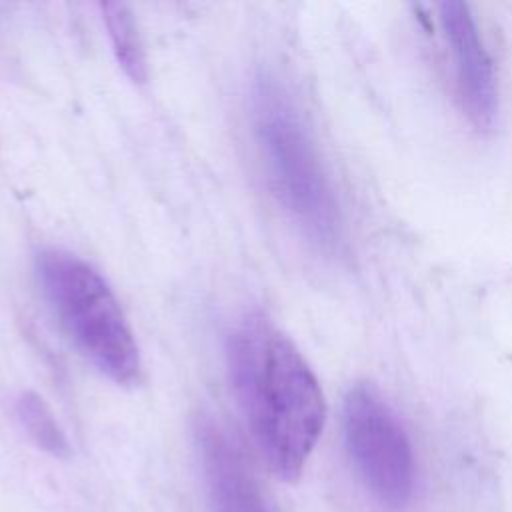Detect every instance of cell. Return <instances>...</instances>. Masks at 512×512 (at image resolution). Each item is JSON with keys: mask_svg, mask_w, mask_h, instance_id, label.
Segmentation results:
<instances>
[{"mask_svg": "<svg viewBox=\"0 0 512 512\" xmlns=\"http://www.w3.org/2000/svg\"><path fill=\"white\" fill-rule=\"evenodd\" d=\"M228 374L252 440L282 480L300 478L326 420L316 374L264 314H248L228 338Z\"/></svg>", "mask_w": 512, "mask_h": 512, "instance_id": "cell-1", "label": "cell"}, {"mask_svg": "<svg viewBox=\"0 0 512 512\" xmlns=\"http://www.w3.org/2000/svg\"><path fill=\"white\" fill-rule=\"evenodd\" d=\"M252 120L274 196L316 246L334 250L342 230L334 192L300 110L274 78L256 82Z\"/></svg>", "mask_w": 512, "mask_h": 512, "instance_id": "cell-2", "label": "cell"}, {"mask_svg": "<svg viewBox=\"0 0 512 512\" xmlns=\"http://www.w3.org/2000/svg\"><path fill=\"white\" fill-rule=\"evenodd\" d=\"M38 276L76 348L112 382H138V346L108 282L76 254L54 248L38 254Z\"/></svg>", "mask_w": 512, "mask_h": 512, "instance_id": "cell-3", "label": "cell"}, {"mask_svg": "<svg viewBox=\"0 0 512 512\" xmlns=\"http://www.w3.org/2000/svg\"><path fill=\"white\" fill-rule=\"evenodd\" d=\"M342 426L348 456L370 496L384 508H404L416 468L410 436L392 406L372 384H356L344 398Z\"/></svg>", "mask_w": 512, "mask_h": 512, "instance_id": "cell-4", "label": "cell"}, {"mask_svg": "<svg viewBox=\"0 0 512 512\" xmlns=\"http://www.w3.org/2000/svg\"><path fill=\"white\" fill-rule=\"evenodd\" d=\"M438 8L454 62L456 94L462 112L476 130H490L498 116V86L474 16L464 2L448 0Z\"/></svg>", "mask_w": 512, "mask_h": 512, "instance_id": "cell-5", "label": "cell"}, {"mask_svg": "<svg viewBox=\"0 0 512 512\" xmlns=\"http://www.w3.org/2000/svg\"><path fill=\"white\" fill-rule=\"evenodd\" d=\"M196 442L214 512H276L242 448L218 422L198 420Z\"/></svg>", "mask_w": 512, "mask_h": 512, "instance_id": "cell-6", "label": "cell"}, {"mask_svg": "<svg viewBox=\"0 0 512 512\" xmlns=\"http://www.w3.org/2000/svg\"><path fill=\"white\" fill-rule=\"evenodd\" d=\"M100 8L120 68L132 82H144L148 78L146 52L130 6L124 2H104Z\"/></svg>", "mask_w": 512, "mask_h": 512, "instance_id": "cell-7", "label": "cell"}, {"mask_svg": "<svg viewBox=\"0 0 512 512\" xmlns=\"http://www.w3.org/2000/svg\"><path fill=\"white\" fill-rule=\"evenodd\" d=\"M16 416L28 438L46 454L66 458L70 444L50 406L36 392H22L16 400Z\"/></svg>", "mask_w": 512, "mask_h": 512, "instance_id": "cell-8", "label": "cell"}]
</instances>
